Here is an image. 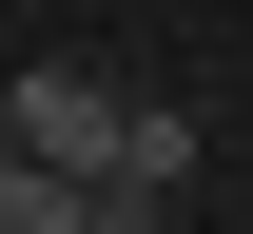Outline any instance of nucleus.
Instances as JSON below:
<instances>
[{
    "instance_id": "1",
    "label": "nucleus",
    "mask_w": 253,
    "mask_h": 234,
    "mask_svg": "<svg viewBox=\"0 0 253 234\" xmlns=\"http://www.w3.org/2000/svg\"><path fill=\"white\" fill-rule=\"evenodd\" d=\"M0 156H59V176H97V156H117V78L20 59V78H0Z\"/></svg>"
},
{
    "instance_id": "2",
    "label": "nucleus",
    "mask_w": 253,
    "mask_h": 234,
    "mask_svg": "<svg viewBox=\"0 0 253 234\" xmlns=\"http://www.w3.org/2000/svg\"><path fill=\"white\" fill-rule=\"evenodd\" d=\"M0 234H97V176H59V156H0Z\"/></svg>"
},
{
    "instance_id": "3",
    "label": "nucleus",
    "mask_w": 253,
    "mask_h": 234,
    "mask_svg": "<svg viewBox=\"0 0 253 234\" xmlns=\"http://www.w3.org/2000/svg\"><path fill=\"white\" fill-rule=\"evenodd\" d=\"M97 176H156V195H175V176H195V117L175 98H117V156H97Z\"/></svg>"
},
{
    "instance_id": "4",
    "label": "nucleus",
    "mask_w": 253,
    "mask_h": 234,
    "mask_svg": "<svg viewBox=\"0 0 253 234\" xmlns=\"http://www.w3.org/2000/svg\"><path fill=\"white\" fill-rule=\"evenodd\" d=\"M97 234H175V195L156 176H97Z\"/></svg>"
}]
</instances>
